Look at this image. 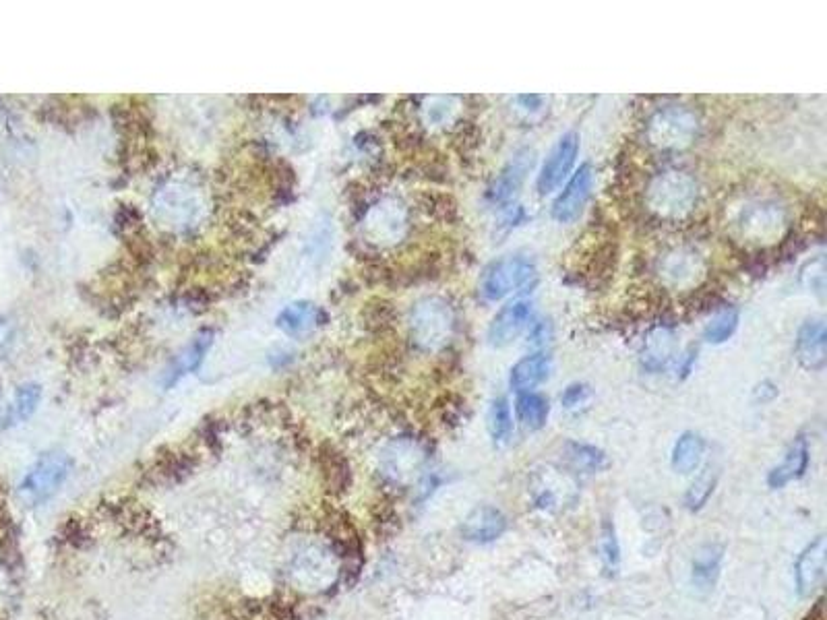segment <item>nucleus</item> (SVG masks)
I'll return each mask as SVG.
<instances>
[{"instance_id":"nucleus-38","label":"nucleus","mask_w":827,"mask_h":620,"mask_svg":"<svg viewBox=\"0 0 827 620\" xmlns=\"http://www.w3.org/2000/svg\"><path fill=\"white\" fill-rule=\"evenodd\" d=\"M776 395H778V389H776V385H772L770 381H763V383L757 385V389H755V397L761 399V401L774 399Z\"/></svg>"},{"instance_id":"nucleus-19","label":"nucleus","mask_w":827,"mask_h":620,"mask_svg":"<svg viewBox=\"0 0 827 620\" xmlns=\"http://www.w3.org/2000/svg\"><path fill=\"white\" fill-rule=\"evenodd\" d=\"M809 468V443L805 437H796L788 447L780 465L770 472L768 484L772 488H784L786 484L805 476Z\"/></svg>"},{"instance_id":"nucleus-12","label":"nucleus","mask_w":827,"mask_h":620,"mask_svg":"<svg viewBox=\"0 0 827 620\" xmlns=\"http://www.w3.org/2000/svg\"><path fill=\"white\" fill-rule=\"evenodd\" d=\"M703 271H706V261L691 246H679L660 261L662 282L672 290L697 284Z\"/></svg>"},{"instance_id":"nucleus-2","label":"nucleus","mask_w":827,"mask_h":620,"mask_svg":"<svg viewBox=\"0 0 827 620\" xmlns=\"http://www.w3.org/2000/svg\"><path fill=\"white\" fill-rule=\"evenodd\" d=\"M153 213L162 226L185 232L203 220L205 197L201 189L187 180H168L153 195Z\"/></svg>"},{"instance_id":"nucleus-23","label":"nucleus","mask_w":827,"mask_h":620,"mask_svg":"<svg viewBox=\"0 0 827 620\" xmlns=\"http://www.w3.org/2000/svg\"><path fill=\"white\" fill-rule=\"evenodd\" d=\"M323 319V310L313 302H294L282 310L275 323H278V327L288 335H300L321 325Z\"/></svg>"},{"instance_id":"nucleus-30","label":"nucleus","mask_w":827,"mask_h":620,"mask_svg":"<svg viewBox=\"0 0 827 620\" xmlns=\"http://www.w3.org/2000/svg\"><path fill=\"white\" fill-rule=\"evenodd\" d=\"M600 552H602V561H604L606 571L610 575L617 573L619 561H621V550H619V540H617V534H615V525H612L608 519L602 523Z\"/></svg>"},{"instance_id":"nucleus-34","label":"nucleus","mask_w":827,"mask_h":620,"mask_svg":"<svg viewBox=\"0 0 827 620\" xmlns=\"http://www.w3.org/2000/svg\"><path fill=\"white\" fill-rule=\"evenodd\" d=\"M801 282L811 294L823 298V294H825V261H823L821 255L817 259L809 261L801 269Z\"/></svg>"},{"instance_id":"nucleus-37","label":"nucleus","mask_w":827,"mask_h":620,"mask_svg":"<svg viewBox=\"0 0 827 620\" xmlns=\"http://www.w3.org/2000/svg\"><path fill=\"white\" fill-rule=\"evenodd\" d=\"M695 360H697V350H695V348H691V350H689V352L681 358V362L677 364V375H679L681 379L689 377V372H691V368H693Z\"/></svg>"},{"instance_id":"nucleus-16","label":"nucleus","mask_w":827,"mask_h":620,"mask_svg":"<svg viewBox=\"0 0 827 620\" xmlns=\"http://www.w3.org/2000/svg\"><path fill=\"white\" fill-rule=\"evenodd\" d=\"M507 530V517L497 507H478L462 523V536L468 542L488 544L501 538Z\"/></svg>"},{"instance_id":"nucleus-3","label":"nucleus","mask_w":827,"mask_h":620,"mask_svg":"<svg viewBox=\"0 0 827 620\" xmlns=\"http://www.w3.org/2000/svg\"><path fill=\"white\" fill-rule=\"evenodd\" d=\"M697 182L687 172L668 170L658 174L646 193L648 207L662 220H681L697 203Z\"/></svg>"},{"instance_id":"nucleus-20","label":"nucleus","mask_w":827,"mask_h":620,"mask_svg":"<svg viewBox=\"0 0 827 620\" xmlns=\"http://www.w3.org/2000/svg\"><path fill=\"white\" fill-rule=\"evenodd\" d=\"M675 354H677L675 331L668 327H658L646 337V344H643V352H641V364L650 372H660L670 364Z\"/></svg>"},{"instance_id":"nucleus-33","label":"nucleus","mask_w":827,"mask_h":620,"mask_svg":"<svg viewBox=\"0 0 827 620\" xmlns=\"http://www.w3.org/2000/svg\"><path fill=\"white\" fill-rule=\"evenodd\" d=\"M455 98H431L428 100V106H424V116L426 122L433 124V127H445L447 122H451L455 118V110L459 106H455Z\"/></svg>"},{"instance_id":"nucleus-6","label":"nucleus","mask_w":827,"mask_h":620,"mask_svg":"<svg viewBox=\"0 0 827 620\" xmlns=\"http://www.w3.org/2000/svg\"><path fill=\"white\" fill-rule=\"evenodd\" d=\"M536 277V263L528 255H507L490 263L480 279V294L486 300H503L519 292Z\"/></svg>"},{"instance_id":"nucleus-14","label":"nucleus","mask_w":827,"mask_h":620,"mask_svg":"<svg viewBox=\"0 0 827 620\" xmlns=\"http://www.w3.org/2000/svg\"><path fill=\"white\" fill-rule=\"evenodd\" d=\"M532 321V304L528 300H513L503 306L488 325V344L493 348H507L522 335Z\"/></svg>"},{"instance_id":"nucleus-25","label":"nucleus","mask_w":827,"mask_h":620,"mask_svg":"<svg viewBox=\"0 0 827 620\" xmlns=\"http://www.w3.org/2000/svg\"><path fill=\"white\" fill-rule=\"evenodd\" d=\"M706 443L697 432H685L672 449V468L679 474H693L703 459Z\"/></svg>"},{"instance_id":"nucleus-18","label":"nucleus","mask_w":827,"mask_h":620,"mask_svg":"<svg viewBox=\"0 0 827 620\" xmlns=\"http://www.w3.org/2000/svg\"><path fill=\"white\" fill-rule=\"evenodd\" d=\"M424 453L420 447L412 441H395L385 449L383 455V468L385 474L397 482L408 480L420 465H422Z\"/></svg>"},{"instance_id":"nucleus-5","label":"nucleus","mask_w":827,"mask_h":620,"mask_svg":"<svg viewBox=\"0 0 827 620\" xmlns=\"http://www.w3.org/2000/svg\"><path fill=\"white\" fill-rule=\"evenodd\" d=\"M71 468L73 461L65 453H48L40 457L23 476L19 484V499L29 507L46 503L65 484Z\"/></svg>"},{"instance_id":"nucleus-40","label":"nucleus","mask_w":827,"mask_h":620,"mask_svg":"<svg viewBox=\"0 0 827 620\" xmlns=\"http://www.w3.org/2000/svg\"><path fill=\"white\" fill-rule=\"evenodd\" d=\"M532 341L534 344H544L546 341V337H548V331H546V323H536V327H534V331H532Z\"/></svg>"},{"instance_id":"nucleus-1","label":"nucleus","mask_w":827,"mask_h":620,"mask_svg":"<svg viewBox=\"0 0 827 620\" xmlns=\"http://www.w3.org/2000/svg\"><path fill=\"white\" fill-rule=\"evenodd\" d=\"M410 337L422 352L435 354L445 350L455 333V313L447 300L439 296L420 298L410 310Z\"/></svg>"},{"instance_id":"nucleus-39","label":"nucleus","mask_w":827,"mask_h":620,"mask_svg":"<svg viewBox=\"0 0 827 620\" xmlns=\"http://www.w3.org/2000/svg\"><path fill=\"white\" fill-rule=\"evenodd\" d=\"M517 102L522 104V108L528 112H538L544 104V98L542 96H519Z\"/></svg>"},{"instance_id":"nucleus-24","label":"nucleus","mask_w":827,"mask_h":620,"mask_svg":"<svg viewBox=\"0 0 827 620\" xmlns=\"http://www.w3.org/2000/svg\"><path fill=\"white\" fill-rule=\"evenodd\" d=\"M722 556H724V550L716 544H708L697 550L693 558V583L699 589H703V592L714 589L718 575H720Z\"/></svg>"},{"instance_id":"nucleus-17","label":"nucleus","mask_w":827,"mask_h":620,"mask_svg":"<svg viewBox=\"0 0 827 620\" xmlns=\"http://www.w3.org/2000/svg\"><path fill=\"white\" fill-rule=\"evenodd\" d=\"M825 323L823 319H807L799 333H796V360H799L807 370H821L825 366Z\"/></svg>"},{"instance_id":"nucleus-22","label":"nucleus","mask_w":827,"mask_h":620,"mask_svg":"<svg viewBox=\"0 0 827 620\" xmlns=\"http://www.w3.org/2000/svg\"><path fill=\"white\" fill-rule=\"evenodd\" d=\"M211 344H213V333L211 331H201L191 341V344L174 358V362L166 370V387L174 385L180 377L189 375V372H195L201 366V362L205 360V354L211 348Z\"/></svg>"},{"instance_id":"nucleus-9","label":"nucleus","mask_w":827,"mask_h":620,"mask_svg":"<svg viewBox=\"0 0 827 620\" xmlns=\"http://www.w3.org/2000/svg\"><path fill=\"white\" fill-rule=\"evenodd\" d=\"M364 232L371 242L395 244L408 232V209L397 199H383L364 217Z\"/></svg>"},{"instance_id":"nucleus-7","label":"nucleus","mask_w":827,"mask_h":620,"mask_svg":"<svg viewBox=\"0 0 827 620\" xmlns=\"http://www.w3.org/2000/svg\"><path fill=\"white\" fill-rule=\"evenodd\" d=\"M699 133V118L685 106L658 110L648 122V141L658 149H685Z\"/></svg>"},{"instance_id":"nucleus-28","label":"nucleus","mask_w":827,"mask_h":620,"mask_svg":"<svg viewBox=\"0 0 827 620\" xmlns=\"http://www.w3.org/2000/svg\"><path fill=\"white\" fill-rule=\"evenodd\" d=\"M739 321H741L739 308L737 306H724L710 319L706 329H703V339H706L708 344H714V346L724 344V341H728L734 335V331H737Z\"/></svg>"},{"instance_id":"nucleus-26","label":"nucleus","mask_w":827,"mask_h":620,"mask_svg":"<svg viewBox=\"0 0 827 620\" xmlns=\"http://www.w3.org/2000/svg\"><path fill=\"white\" fill-rule=\"evenodd\" d=\"M515 412H517V420L522 422V426H526L528 430H540L550 414V406H548V399L538 395V393H519L515 399Z\"/></svg>"},{"instance_id":"nucleus-27","label":"nucleus","mask_w":827,"mask_h":620,"mask_svg":"<svg viewBox=\"0 0 827 620\" xmlns=\"http://www.w3.org/2000/svg\"><path fill=\"white\" fill-rule=\"evenodd\" d=\"M567 459L571 468L581 474H598L608 468V457L602 449L584 443H569L567 445Z\"/></svg>"},{"instance_id":"nucleus-31","label":"nucleus","mask_w":827,"mask_h":620,"mask_svg":"<svg viewBox=\"0 0 827 620\" xmlns=\"http://www.w3.org/2000/svg\"><path fill=\"white\" fill-rule=\"evenodd\" d=\"M716 486V474H712V470L703 472L687 490L685 494V505L689 511H699L703 505L708 503V499L714 492Z\"/></svg>"},{"instance_id":"nucleus-21","label":"nucleus","mask_w":827,"mask_h":620,"mask_svg":"<svg viewBox=\"0 0 827 620\" xmlns=\"http://www.w3.org/2000/svg\"><path fill=\"white\" fill-rule=\"evenodd\" d=\"M550 370H553V360H550V356L532 354L522 358L511 368L509 383L517 393H528L550 377Z\"/></svg>"},{"instance_id":"nucleus-29","label":"nucleus","mask_w":827,"mask_h":620,"mask_svg":"<svg viewBox=\"0 0 827 620\" xmlns=\"http://www.w3.org/2000/svg\"><path fill=\"white\" fill-rule=\"evenodd\" d=\"M488 430H490V437H493L495 443H507L511 432H513V418H511V408L505 397L495 399L490 403V410H488Z\"/></svg>"},{"instance_id":"nucleus-4","label":"nucleus","mask_w":827,"mask_h":620,"mask_svg":"<svg viewBox=\"0 0 827 620\" xmlns=\"http://www.w3.org/2000/svg\"><path fill=\"white\" fill-rule=\"evenodd\" d=\"M290 581L302 592H325L340 577V561L333 550L311 544L300 550L290 565Z\"/></svg>"},{"instance_id":"nucleus-35","label":"nucleus","mask_w":827,"mask_h":620,"mask_svg":"<svg viewBox=\"0 0 827 620\" xmlns=\"http://www.w3.org/2000/svg\"><path fill=\"white\" fill-rule=\"evenodd\" d=\"M588 399H590V387L584 383L569 385L561 395V403L567 410H579L581 406H586Z\"/></svg>"},{"instance_id":"nucleus-15","label":"nucleus","mask_w":827,"mask_h":620,"mask_svg":"<svg viewBox=\"0 0 827 620\" xmlns=\"http://www.w3.org/2000/svg\"><path fill=\"white\" fill-rule=\"evenodd\" d=\"M825 538L819 536L815 542H811L803 554L799 556V563H796V589H799L801 598L813 596L825 577Z\"/></svg>"},{"instance_id":"nucleus-32","label":"nucleus","mask_w":827,"mask_h":620,"mask_svg":"<svg viewBox=\"0 0 827 620\" xmlns=\"http://www.w3.org/2000/svg\"><path fill=\"white\" fill-rule=\"evenodd\" d=\"M40 397H42V391L34 383L19 387L17 393H15V401H13V416L17 420H27L29 416L36 412Z\"/></svg>"},{"instance_id":"nucleus-10","label":"nucleus","mask_w":827,"mask_h":620,"mask_svg":"<svg viewBox=\"0 0 827 620\" xmlns=\"http://www.w3.org/2000/svg\"><path fill=\"white\" fill-rule=\"evenodd\" d=\"M579 155V135L577 133H565L555 147L550 149L548 158L538 174V191L540 195L555 193L559 186L569 178L575 160Z\"/></svg>"},{"instance_id":"nucleus-11","label":"nucleus","mask_w":827,"mask_h":620,"mask_svg":"<svg viewBox=\"0 0 827 620\" xmlns=\"http://www.w3.org/2000/svg\"><path fill=\"white\" fill-rule=\"evenodd\" d=\"M536 164V151L534 149H522L517 151L511 162L501 170V174L490 182L488 191H486V199L493 203V205H505L509 203L519 189H522L528 174L532 172Z\"/></svg>"},{"instance_id":"nucleus-8","label":"nucleus","mask_w":827,"mask_h":620,"mask_svg":"<svg viewBox=\"0 0 827 620\" xmlns=\"http://www.w3.org/2000/svg\"><path fill=\"white\" fill-rule=\"evenodd\" d=\"M786 226V209L768 199H757L749 201L739 217H737V228L743 234V238L751 242H770L780 238L782 230Z\"/></svg>"},{"instance_id":"nucleus-13","label":"nucleus","mask_w":827,"mask_h":620,"mask_svg":"<svg viewBox=\"0 0 827 620\" xmlns=\"http://www.w3.org/2000/svg\"><path fill=\"white\" fill-rule=\"evenodd\" d=\"M594 186V170L590 164L579 166V170L567 180L563 193L553 203V217L561 224H571L584 211Z\"/></svg>"},{"instance_id":"nucleus-36","label":"nucleus","mask_w":827,"mask_h":620,"mask_svg":"<svg viewBox=\"0 0 827 620\" xmlns=\"http://www.w3.org/2000/svg\"><path fill=\"white\" fill-rule=\"evenodd\" d=\"M15 341V325L0 315V358H5Z\"/></svg>"}]
</instances>
